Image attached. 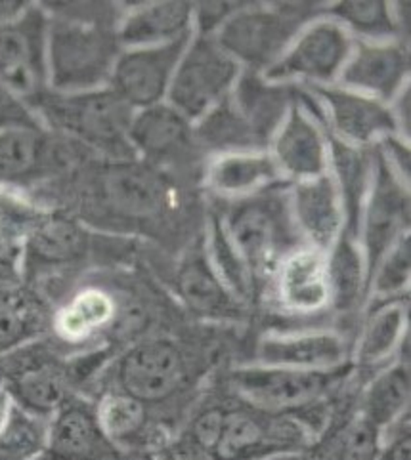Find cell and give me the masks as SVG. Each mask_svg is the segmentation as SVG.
Returning a JSON list of instances; mask_svg holds the SVG:
<instances>
[{"mask_svg": "<svg viewBox=\"0 0 411 460\" xmlns=\"http://www.w3.org/2000/svg\"><path fill=\"white\" fill-rule=\"evenodd\" d=\"M77 174L75 217L102 234H154L174 224L182 210L176 178L140 159L98 161ZM69 212V210H67Z\"/></svg>", "mask_w": 411, "mask_h": 460, "instance_id": "obj_1", "label": "cell"}, {"mask_svg": "<svg viewBox=\"0 0 411 460\" xmlns=\"http://www.w3.org/2000/svg\"><path fill=\"white\" fill-rule=\"evenodd\" d=\"M29 105L56 136L98 161L136 159L130 147L134 110L108 88L59 94L44 90Z\"/></svg>", "mask_w": 411, "mask_h": 460, "instance_id": "obj_2", "label": "cell"}, {"mask_svg": "<svg viewBox=\"0 0 411 460\" xmlns=\"http://www.w3.org/2000/svg\"><path fill=\"white\" fill-rule=\"evenodd\" d=\"M195 367L192 351L176 336L157 332L129 342L108 359L94 380L100 382V392L127 394L156 412L190 390Z\"/></svg>", "mask_w": 411, "mask_h": 460, "instance_id": "obj_3", "label": "cell"}, {"mask_svg": "<svg viewBox=\"0 0 411 460\" xmlns=\"http://www.w3.org/2000/svg\"><path fill=\"white\" fill-rule=\"evenodd\" d=\"M215 208L228 235L246 260L261 298L273 266L289 251L304 244L289 205V183H278L237 201H215Z\"/></svg>", "mask_w": 411, "mask_h": 460, "instance_id": "obj_4", "label": "cell"}, {"mask_svg": "<svg viewBox=\"0 0 411 460\" xmlns=\"http://www.w3.org/2000/svg\"><path fill=\"white\" fill-rule=\"evenodd\" d=\"M319 3H243L215 35L243 71L264 75L300 29L324 13Z\"/></svg>", "mask_w": 411, "mask_h": 460, "instance_id": "obj_5", "label": "cell"}, {"mask_svg": "<svg viewBox=\"0 0 411 460\" xmlns=\"http://www.w3.org/2000/svg\"><path fill=\"white\" fill-rule=\"evenodd\" d=\"M49 20V90L59 94H77L108 88L117 59L123 52L117 29L50 15Z\"/></svg>", "mask_w": 411, "mask_h": 460, "instance_id": "obj_6", "label": "cell"}, {"mask_svg": "<svg viewBox=\"0 0 411 460\" xmlns=\"http://www.w3.org/2000/svg\"><path fill=\"white\" fill-rule=\"evenodd\" d=\"M121 290L103 281H85L66 293L50 310L49 332L59 348L96 351L105 341L138 331V308L121 298Z\"/></svg>", "mask_w": 411, "mask_h": 460, "instance_id": "obj_7", "label": "cell"}, {"mask_svg": "<svg viewBox=\"0 0 411 460\" xmlns=\"http://www.w3.org/2000/svg\"><path fill=\"white\" fill-rule=\"evenodd\" d=\"M103 235L75 214L49 205L23 241V281L37 288L88 266L100 258Z\"/></svg>", "mask_w": 411, "mask_h": 460, "instance_id": "obj_8", "label": "cell"}, {"mask_svg": "<svg viewBox=\"0 0 411 460\" xmlns=\"http://www.w3.org/2000/svg\"><path fill=\"white\" fill-rule=\"evenodd\" d=\"M353 367L339 371H300L247 363L230 371L237 400L266 412H297L317 403L344 385Z\"/></svg>", "mask_w": 411, "mask_h": 460, "instance_id": "obj_9", "label": "cell"}, {"mask_svg": "<svg viewBox=\"0 0 411 460\" xmlns=\"http://www.w3.org/2000/svg\"><path fill=\"white\" fill-rule=\"evenodd\" d=\"M241 71L215 37L193 33L174 71L166 103L195 125L232 94Z\"/></svg>", "mask_w": 411, "mask_h": 460, "instance_id": "obj_10", "label": "cell"}, {"mask_svg": "<svg viewBox=\"0 0 411 460\" xmlns=\"http://www.w3.org/2000/svg\"><path fill=\"white\" fill-rule=\"evenodd\" d=\"M85 153L44 125L0 130V190L35 193L62 178Z\"/></svg>", "mask_w": 411, "mask_h": 460, "instance_id": "obj_11", "label": "cell"}, {"mask_svg": "<svg viewBox=\"0 0 411 460\" xmlns=\"http://www.w3.org/2000/svg\"><path fill=\"white\" fill-rule=\"evenodd\" d=\"M353 49L354 39L348 35V31L322 13L300 29V33L264 76L272 83L291 86L337 84Z\"/></svg>", "mask_w": 411, "mask_h": 460, "instance_id": "obj_12", "label": "cell"}, {"mask_svg": "<svg viewBox=\"0 0 411 460\" xmlns=\"http://www.w3.org/2000/svg\"><path fill=\"white\" fill-rule=\"evenodd\" d=\"M40 342L27 346L16 354L0 358L4 386L18 405L52 417L54 412L77 395V382L83 378L79 365L58 358Z\"/></svg>", "mask_w": 411, "mask_h": 460, "instance_id": "obj_13", "label": "cell"}, {"mask_svg": "<svg viewBox=\"0 0 411 460\" xmlns=\"http://www.w3.org/2000/svg\"><path fill=\"white\" fill-rule=\"evenodd\" d=\"M268 153L287 183L312 180L329 171V132L307 88H297L295 103L273 134Z\"/></svg>", "mask_w": 411, "mask_h": 460, "instance_id": "obj_14", "label": "cell"}, {"mask_svg": "<svg viewBox=\"0 0 411 460\" xmlns=\"http://www.w3.org/2000/svg\"><path fill=\"white\" fill-rule=\"evenodd\" d=\"M272 308L293 319H314L331 312L327 256L307 244L289 251L273 266L263 288Z\"/></svg>", "mask_w": 411, "mask_h": 460, "instance_id": "obj_15", "label": "cell"}, {"mask_svg": "<svg viewBox=\"0 0 411 460\" xmlns=\"http://www.w3.org/2000/svg\"><path fill=\"white\" fill-rule=\"evenodd\" d=\"M49 13L31 4L20 20L0 27V86L31 102L49 88Z\"/></svg>", "mask_w": 411, "mask_h": 460, "instance_id": "obj_16", "label": "cell"}, {"mask_svg": "<svg viewBox=\"0 0 411 460\" xmlns=\"http://www.w3.org/2000/svg\"><path fill=\"white\" fill-rule=\"evenodd\" d=\"M373 161L375 171L371 190L363 205L356 237L365 258V266H368V278H371L375 266L392 244L411 232L409 186L390 171L375 146Z\"/></svg>", "mask_w": 411, "mask_h": 460, "instance_id": "obj_17", "label": "cell"}, {"mask_svg": "<svg viewBox=\"0 0 411 460\" xmlns=\"http://www.w3.org/2000/svg\"><path fill=\"white\" fill-rule=\"evenodd\" d=\"M129 140L136 159L174 178L176 172H190L200 159L205 163L195 142L193 122L166 102L134 113Z\"/></svg>", "mask_w": 411, "mask_h": 460, "instance_id": "obj_18", "label": "cell"}, {"mask_svg": "<svg viewBox=\"0 0 411 460\" xmlns=\"http://www.w3.org/2000/svg\"><path fill=\"white\" fill-rule=\"evenodd\" d=\"M302 88H307L314 98L329 136L344 144L373 147L385 137L398 134L389 103L358 94L339 84Z\"/></svg>", "mask_w": 411, "mask_h": 460, "instance_id": "obj_19", "label": "cell"}, {"mask_svg": "<svg viewBox=\"0 0 411 460\" xmlns=\"http://www.w3.org/2000/svg\"><path fill=\"white\" fill-rule=\"evenodd\" d=\"M353 344L331 327L266 331L255 346L253 363L300 371H339L350 365Z\"/></svg>", "mask_w": 411, "mask_h": 460, "instance_id": "obj_20", "label": "cell"}, {"mask_svg": "<svg viewBox=\"0 0 411 460\" xmlns=\"http://www.w3.org/2000/svg\"><path fill=\"white\" fill-rule=\"evenodd\" d=\"M192 37L193 33L147 49H123L115 64L110 88L134 111L166 102L174 71Z\"/></svg>", "mask_w": 411, "mask_h": 460, "instance_id": "obj_21", "label": "cell"}, {"mask_svg": "<svg viewBox=\"0 0 411 460\" xmlns=\"http://www.w3.org/2000/svg\"><path fill=\"white\" fill-rule=\"evenodd\" d=\"M42 460H154L117 447L103 434L94 400L73 395L50 417L49 449Z\"/></svg>", "mask_w": 411, "mask_h": 460, "instance_id": "obj_22", "label": "cell"}, {"mask_svg": "<svg viewBox=\"0 0 411 460\" xmlns=\"http://www.w3.org/2000/svg\"><path fill=\"white\" fill-rule=\"evenodd\" d=\"M409 298L365 305V319L350 351L362 385L394 361H409Z\"/></svg>", "mask_w": 411, "mask_h": 460, "instance_id": "obj_23", "label": "cell"}, {"mask_svg": "<svg viewBox=\"0 0 411 460\" xmlns=\"http://www.w3.org/2000/svg\"><path fill=\"white\" fill-rule=\"evenodd\" d=\"M173 290L184 308L209 323H234L246 314L243 305L212 268L203 234L184 251L173 273Z\"/></svg>", "mask_w": 411, "mask_h": 460, "instance_id": "obj_24", "label": "cell"}, {"mask_svg": "<svg viewBox=\"0 0 411 460\" xmlns=\"http://www.w3.org/2000/svg\"><path fill=\"white\" fill-rule=\"evenodd\" d=\"M409 42L354 40L353 54L343 67L337 84L383 103H390L409 86Z\"/></svg>", "mask_w": 411, "mask_h": 460, "instance_id": "obj_25", "label": "cell"}, {"mask_svg": "<svg viewBox=\"0 0 411 460\" xmlns=\"http://www.w3.org/2000/svg\"><path fill=\"white\" fill-rule=\"evenodd\" d=\"M289 205L297 232L307 247L327 252L344 234V208L329 172L289 183Z\"/></svg>", "mask_w": 411, "mask_h": 460, "instance_id": "obj_26", "label": "cell"}, {"mask_svg": "<svg viewBox=\"0 0 411 460\" xmlns=\"http://www.w3.org/2000/svg\"><path fill=\"white\" fill-rule=\"evenodd\" d=\"M94 409L103 434L117 447L144 456H156L169 447L159 417L134 397L103 390L94 397Z\"/></svg>", "mask_w": 411, "mask_h": 460, "instance_id": "obj_27", "label": "cell"}, {"mask_svg": "<svg viewBox=\"0 0 411 460\" xmlns=\"http://www.w3.org/2000/svg\"><path fill=\"white\" fill-rule=\"evenodd\" d=\"M200 180L217 201H237L283 183L268 151H232L209 157Z\"/></svg>", "mask_w": 411, "mask_h": 460, "instance_id": "obj_28", "label": "cell"}, {"mask_svg": "<svg viewBox=\"0 0 411 460\" xmlns=\"http://www.w3.org/2000/svg\"><path fill=\"white\" fill-rule=\"evenodd\" d=\"M49 302L25 281L0 285V358L47 339Z\"/></svg>", "mask_w": 411, "mask_h": 460, "instance_id": "obj_29", "label": "cell"}, {"mask_svg": "<svg viewBox=\"0 0 411 460\" xmlns=\"http://www.w3.org/2000/svg\"><path fill=\"white\" fill-rule=\"evenodd\" d=\"M193 33L192 3H134L125 4L117 25L123 49H147L184 39Z\"/></svg>", "mask_w": 411, "mask_h": 460, "instance_id": "obj_30", "label": "cell"}, {"mask_svg": "<svg viewBox=\"0 0 411 460\" xmlns=\"http://www.w3.org/2000/svg\"><path fill=\"white\" fill-rule=\"evenodd\" d=\"M297 88L299 86L272 83L261 73L241 71L230 98L241 117L268 147L295 103Z\"/></svg>", "mask_w": 411, "mask_h": 460, "instance_id": "obj_31", "label": "cell"}, {"mask_svg": "<svg viewBox=\"0 0 411 460\" xmlns=\"http://www.w3.org/2000/svg\"><path fill=\"white\" fill-rule=\"evenodd\" d=\"M373 147H358L329 136V174L344 208V234L358 237L363 205L373 181Z\"/></svg>", "mask_w": 411, "mask_h": 460, "instance_id": "obj_32", "label": "cell"}, {"mask_svg": "<svg viewBox=\"0 0 411 460\" xmlns=\"http://www.w3.org/2000/svg\"><path fill=\"white\" fill-rule=\"evenodd\" d=\"M326 256L331 312L337 315H350L365 308L368 305L370 278L358 239L343 234Z\"/></svg>", "mask_w": 411, "mask_h": 460, "instance_id": "obj_33", "label": "cell"}, {"mask_svg": "<svg viewBox=\"0 0 411 460\" xmlns=\"http://www.w3.org/2000/svg\"><path fill=\"white\" fill-rule=\"evenodd\" d=\"M411 402L409 361H394L362 385L354 409L380 432L402 419Z\"/></svg>", "mask_w": 411, "mask_h": 460, "instance_id": "obj_34", "label": "cell"}, {"mask_svg": "<svg viewBox=\"0 0 411 460\" xmlns=\"http://www.w3.org/2000/svg\"><path fill=\"white\" fill-rule=\"evenodd\" d=\"M203 241L210 264L215 268L222 283L230 288V293L246 305V308L255 304L258 300V295L253 275L246 264V260H243V256L236 249V244L232 243L230 235H228L217 208H212L207 214Z\"/></svg>", "mask_w": 411, "mask_h": 460, "instance_id": "obj_35", "label": "cell"}, {"mask_svg": "<svg viewBox=\"0 0 411 460\" xmlns=\"http://www.w3.org/2000/svg\"><path fill=\"white\" fill-rule=\"evenodd\" d=\"M50 419L13 402L0 426V460H42L49 449Z\"/></svg>", "mask_w": 411, "mask_h": 460, "instance_id": "obj_36", "label": "cell"}, {"mask_svg": "<svg viewBox=\"0 0 411 460\" xmlns=\"http://www.w3.org/2000/svg\"><path fill=\"white\" fill-rule=\"evenodd\" d=\"M324 13L341 23L354 40H402L392 3H331L326 4Z\"/></svg>", "mask_w": 411, "mask_h": 460, "instance_id": "obj_37", "label": "cell"}, {"mask_svg": "<svg viewBox=\"0 0 411 460\" xmlns=\"http://www.w3.org/2000/svg\"><path fill=\"white\" fill-rule=\"evenodd\" d=\"M411 281V232L396 241L380 258L370 278L368 305L409 298Z\"/></svg>", "mask_w": 411, "mask_h": 460, "instance_id": "obj_38", "label": "cell"}, {"mask_svg": "<svg viewBox=\"0 0 411 460\" xmlns=\"http://www.w3.org/2000/svg\"><path fill=\"white\" fill-rule=\"evenodd\" d=\"M380 441H383V432L353 409V415L337 424V430H333L329 443L319 451L329 460H375Z\"/></svg>", "mask_w": 411, "mask_h": 460, "instance_id": "obj_39", "label": "cell"}, {"mask_svg": "<svg viewBox=\"0 0 411 460\" xmlns=\"http://www.w3.org/2000/svg\"><path fill=\"white\" fill-rule=\"evenodd\" d=\"M42 8L50 18L112 29H117L125 12V4L121 3H47Z\"/></svg>", "mask_w": 411, "mask_h": 460, "instance_id": "obj_40", "label": "cell"}, {"mask_svg": "<svg viewBox=\"0 0 411 460\" xmlns=\"http://www.w3.org/2000/svg\"><path fill=\"white\" fill-rule=\"evenodd\" d=\"M243 3H200L193 4V33L215 37L224 23L241 8Z\"/></svg>", "mask_w": 411, "mask_h": 460, "instance_id": "obj_41", "label": "cell"}, {"mask_svg": "<svg viewBox=\"0 0 411 460\" xmlns=\"http://www.w3.org/2000/svg\"><path fill=\"white\" fill-rule=\"evenodd\" d=\"M375 460H411V412L390 424Z\"/></svg>", "mask_w": 411, "mask_h": 460, "instance_id": "obj_42", "label": "cell"}, {"mask_svg": "<svg viewBox=\"0 0 411 460\" xmlns=\"http://www.w3.org/2000/svg\"><path fill=\"white\" fill-rule=\"evenodd\" d=\"M25 125H42V122L25 100L0 86V130Z\"/></svg>", "mask_w": 411, "mask_h": 460, "instance_id": "obj_43", "label": "cell"}, {"mask_svg": "<svg viewBox=\"0 0 411 460\" xmlns=\"http://www.w3.org/2000/svg\"><path fill=\"white\" fill-rule=\"evenodd\" d=\"M375 149L379 151V155L383 157L387 166L390 171L398 176L404 183L409 186V178H411V151H409V140L406 137L394 134L380 140Z\"/></svg>", "mask_w": 411, "mask_h": 460, "instance_id": "obj_44", "label": "cell"}, {"mask_svg": "<svg viewBox=\"0 0 411 460\" xmlns=\"http://www.w3.org/2000/svg\"><path fill=\"white\" fill-rule=\"evenodd\" d=\"M23 281V247L0 227V285Z\"/></svg>", "mask_w": 411, "mask_h": 460, "instance_id": "obj_45", "label": "cell"}, {"mask_svg": "<svg viewBox=\"0 0 411 460\" xmlns=\"http://www.w3.org/2000/svg\"><path fill=\"white\" fill-rule=\"evenodd\" d=\"M409 86L404 88L398 96H396L389 105L394 115L396 127H398V134L406 140H409V125H411V94Z\"/></svg>", "mask_w": 411, "mask_h": 460, "instance_id": "obj_46", "label": "cell"}, {"mask_svg": "<svg viewBox=\"0 0 411 460\" xmlns=\"http://www.w3.org/2000/svg\"><path fill=\"white\" fill-rule=\"evenodd\" d=\"M29 6H31V3H12V0L0 3V27L20 20Z\"/></svg>", "mask_w": 411, "mask_h": 460, "instance_id": "obj_47", "label": "cell"}, {"mask_svg": "<svg viewBox=\"0 0 411 460\" xmlns=\"http://www.w3.org/2000/svg\"><path fill=\"white\" fill-rule=\"evenodd\" d=\"M266 460H329L322 451H319L316 446L308 451H300L293 455H281V456H272Z\"/></svg>", "mask_w": 411, "mask_h": 460, "instance_id": "obj_48", "label": "cell"}, {"mask_svg": "<svg viewBox=\"0 0 411 460\" xmlns=\"http://www.w3.org/2000/svg\"><path fill=\"white\" fill-rule=\"evenodd\" d=\"M12 407H13V397L8 392V388L3 386V388H0V426H3L4 420L8 419Z\"/></svg>", "mask_w": 411, "mask_h": 460, "instance_id": "obj_49", "label": "cell"}, {"mask_svg": "<svg viewBox=\"0 0 411 460\" xmlns=\"http://www.w3.org/2000/svg\"><path fill=\"white\" fill-rule=\"evenodd\" d=\"M154 460H171V456H169V453H166V451H163V453L156 455V456H154Z\"/></svg>", "mask_w": 411, "mask_h": 460, "instance_id": "obj_50", "label": "cell"}, {"mask_svg": "<svg viewBox=\"0 0 411 460\" xmlns=\"http://www.w3.org/2000/svg\"><path fill=\"white\" fill-rule=\"evenodd\" d=\"M4 386V373H3V365H0V388Z\"/></svg>", "mask_w": 411, "mask_h": 460, "instance_id": "obj_51", "label": "cell"}]
</instances>
